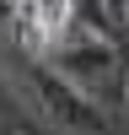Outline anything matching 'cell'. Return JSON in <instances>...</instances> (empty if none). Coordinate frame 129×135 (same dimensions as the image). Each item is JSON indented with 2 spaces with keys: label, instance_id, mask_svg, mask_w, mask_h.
Masks as SVG:
<instances>
[{
  "label": "cell",
  "instance_id": "5b68a950",
  "mask_svg": "<svg viewBox=\"0 0 129 135\" xmlns=\"http://www.w3.org/2000/svg\"><path fill=\"white\" fill-rule=\"evenodd\" d=\"M6 11H11V0H0V16H6Z\"/></svg>",
  "mask_w": 129,
  "mask_h": 135
},
{
  "label": "cell",
  "instance_id": "6da1fadb",
  "mask_svg": "<svg viewBox=\"0 0 129 135\" xmlns=\"http://www.w3.org/2000/svg\"><path fill=\"white\" fill-rule=\"evenodd\" d=\"M49 65L54 76H64L70 86H81L102 114L118 108V38H102V32H59L49 43Z\"/></svg>",
  "mask_w": 129,
  "mask_h": 135
},
{
  "label": "cell",
  "instance_id": "277c9868",
  "mask_svg": "<svg viewBox=\"0 0 129 135\" xmlns=\"http://www.w3.org/2000/svg\"><path fill=\"white\" fill-rule=\"evenodd\" d=\"M102 11H108V16L118 22V27H124V0H102Z\"/></svg>",
  "mask_w": 129,
  "mask_h": 135
},
{
  "label": "cell",
  "instance_id": "3957f363",
  "mask_svg": "<svg viewBox=\"0 0 129 135\" xmlns=\"http://www.w3.org/2000/svg\"><path fill=\"white\" fill-rule=\"evenodd\" d=\"M16 32L27 49H49L59 32H70V0H22Z\"/></svg>",
  "mask_w": 129,
  "mask_h": 135
},
{
  "label": "cell",
  "instance_id": "7a4b0ae2",
  "mask_svg": "<svg viewBox=\"0 0 129 135\" xmlns=\"http://www.w3.org/2000/svg\"><path fill=\"white\" fill-rule=\"evenodd\" d=\"M27 86H32V103H38L54 124H64V130H92V135L108 130V114L81 92V86H70L64 76H54L49 65H32V70H27Z\"/></svg>",
  "mask_w": 129,
  "mask_h": 135
}]
</instances>
